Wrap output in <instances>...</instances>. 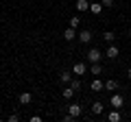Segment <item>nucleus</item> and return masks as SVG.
I'll list each match as a JSON object with an SVG mask.
<instances>
[{
	"instance_id": "nucleus-12",
	"label": "nucleus",
	"mask_w": 131,
	"mask_h": 122,
	"mask_svg": "<svg viewBox=\"0 0 131 122\" xmlns=\"http://www.w3.org/2000/svg\"><path fill=\"white\" fill-rule=\"evenodd\" d=\"M77 9L79 11H90V2L88 0H77Z\"/></svg>"
},
{
	"instance_id": "nucleus-3",
	"label": "nucleus",
	"mask_w": 131,
	"mask_h": 122,
	"mask_svg": "<svg viewBox=\"0 0 131 122\" xmlns=\"http://www.w3.org/2000/svg\"><path fill=\"white\" fill-rule=\"evenodd\" d=\"M90 39H92V31L83 28V31L79 33V42H81V44H90Z\"/></svg>"
},
{
	"instance_id": "nucleus-19",
	"label": "nucleus",
	"mask_w": 131,
	"mask_h": 122,
	"mask_svg": "<svg viewBox=\"0 0 131 122\" xmlns=\"http://www.w3.org/2000/svg\"><path fill=\"white\" fill-rule=\"evenodd\" d=\"M120 120V113L118 111H109V122H118Z\"/></svg>"
},
{
	"instance_id": "nucleus-22",
	"label": "nucleus",
	"mask_w": 131,
	"mask_h": 122,
	"mask_svg": "<svg viewBox=\"0 0 131 122\" xmlns=\"http://www.w3.org/2000/svg\"><path fill=\"white\" fill-rule=\"evenodd\" d=\"M18 120H20L18 113H11V116H9V122H18Z\"/></svg>"
},
{
	"instance_id": "nucleus-15",
	"label": "nucleus",
	"mask_w": 131,
	"mask_h": 122,
	"mask_svg": "<svg viewBox=\"0 0 131 122\" xmlns=\"http://www.w3.org/2000/svg\"><path fill=\"white\" fill-rule=\"evenodd\" d=\"M90 72H92L94 76H98L101 72H103V68H101V63H92V68H90Z\"/></svg>"
},
{
	"instance_id": "nucleus-25",
	"label": "nucleus",
	"mask_w": 131,
	"mask_h": 122,
	"mask_svg": "<svg viewBox=\"0 0 131 122\" xmlns=\"http://www.w3.org/2000/svg\"><path fill=\"white\" fill-rule=\"evenodd\" d=\"M129 39H131V31H129Z\"/></svg>"
},
{
	"instance_id": "nucleus-6",
	"label": "nucleus",
	"mask_w": 131,
	"mask_h": 122,
	"mask_svg": "<svg viewBox=\"0 0 131 122\" xmlns=\"http://www.w3.org/2000/svg\"><path fill=\"white\" fill-rule=\"evenodd\" d=\"M68 113H72V116H74V118H79L81 116V105H68Z\"/></svg>"
},
{
	"instance_id": "nucleus-17",
	"label": "nucleus",
	"mask_w": 131,
	"mask_h": 122,
	"mask_svg": "<svg viewBox=\"0 0 131 122\" xmlns=\"http://www.w3.org/2000/svg\"><path fill=\"white\" fill-rule=\"evenodd\" d=\"M70 87L74 89V92H79V89H81V81H79V79H72V81H70Z\"/></svg>"
},
{
	"instance_id": "nucleus-23",
	"label": "nucleus",
	"mask_w": 131,
	"mask_h": 122,
	"mask_svg": "<svg viewBox=\"0 0 131 122\" xmlns=\"http://www.w3.org/2000/svg\"><path fill=\"white\" fill-rule=\"evenodd\" d=\"M74 120V116H72V113H68V116H63V122H72Z\"/></svg>"
},
{
	"instance_id": "nucleus-20",
	"label": "nucleus",
	"mask_w": 131,
	"mask_h": 122,
	"mask_svg": "<svg viewBox=\"0 0 131 122\" xmlns=\"http://www.w3.org/2000/svg\"><path fill=\"white\" fill-rule=\"evenodd\" d=\"M79 24H81V18H79V15H74V18L70 20V26L72 28H79Z\"/></svg>"
},
{
	"instance_id": "nucleus-1",
	"label": "nucleus",
	"mask_w": 131,
	"mask_h": 122,
	"mask_svg": "<svg viewBox=\"0 0 131 122\" xmlns=\"http://www.w3.org/2000/svg\"><path fill=\"white\" fill-rule=\"evenodd\" d=\"M88 61L90 63H98V61H101V57H103V52L98 50V48H92V50H88Z\"/></svg>"
},
{
	"instance_id": "nucleus-10",
	"label": "nucleus",
	"mask_w": 131,
	"mask_h": 122,
	"mask_svg": "<svg viewBox=\"0 0 131 122\" xmlns=\"http://www.w3.org/2000/svg\"><path fill=\"white\" fill-rule=\"evenodd\" d=\"M90 11H92L94 15H98L103 11V2H92V5H90Z\"/></svg>"
},
{
	"instance_id": "nucleus-11",
	"label": "nucleus",
	"mask_w": 131,
	"mask_h": 122,
	"mask_svg": "<svg viewBox=\"0 0 131 122\" xmlns=\"http://www.w3.org/2000/svg\"><path fill=\"white\" fill-rule=\"evenodd\" d=\"M59 81H61V83H70V81H72V74H70L68 70H61V74H59Z\"/></svg>"
},
{
	"instance_id": "nucleus-5",
	"label": "nucleus",
	"mask_w": 131,
	"mask_h": 122,
	"mask_svg": "<svg viewBox=\"0 0 131 122\" xmlns=\"http://www.w3.org/2000/svg\"><path fill=\"white\" fill-rule=\"evenodd\" d=\"M72 72H74L77 76H81V74H85V72H88V66L79 61V63H74V70H72Z\"/></svg>"
},
{
	"instance_id": "nucleus-2",
	"label": "nucleus",
	"mask_w": 131,
	"mask_h": 122,
	"mask_svg": "<svg viewBox=\"0 0 131 122\" xmlns=\"http://www.w3.org/2000/svg\"><path fill=\"white\" fill-rule=\"evenodd\" d=\"M109 105H112L114 109H120L122 105H125V98H122L120 94H114V96H112V100H109Z\"/></svg>"
},
{
	"instance_id": "nucleus-24",
	"label": "nucleus",
	"mask_w": 131,
	"mask_h": 122,
	"mask_svg": "<svg viewBox=\"0 0 131 122\" xmlns=\"http://www.w3.org/2000/svg\"><path fill=\"white\" fill-rule=\"evenodd\" d=\"M127 76H129V79H131V68H129V70H127Z\"/></svg>"
},
{
	"instance_id": "nucleus-21",
	"label": "nucleus",
	"mask_w": 131,
	"mask_h": 122,
	"mask_svg": "<svg viewBox=\"0 0 131 122\" xmlns=\"http://www.w3.org/2000/svg\"><path fill=\"white\" fill-rule=\"evenodd\" d=\"M101 2H103V7H107V9L114 7V0H101Z\"/></svg>"
},
{
	"instance_id": "nucleus-16",
	"label": "nucleus",
	"mask_w": 131,
	"mask_h": 122,
	"mask_svg": "<svg viewBox=\"0 0 131 122\" xmlns=\"http://www.w3.org/2000/svg\"><path fill=\"white\" fill-rule=\"evenodd\" d=\"M105 89H118V81H114V79H109L107 83H105Z\"/></svg>"
},
{
	"instance_id": "nucleus-7",
	"label": "nucleus",
	"mask_w": 131,
	"mask_h": 122,
	"mask_svg": "<svg viewBox=\"0 0 131 122\" xmlns=\"http://www.w3.org/2000/svg\"><path fill=\"white\" fill-rule=\"evenodd\" d=\"M18 100H20V105H28V103L33 100V96L28 94V92H22V94L18 96Z\"/></svg>"
},
{
	"instance_id": "nucleus-18",
	"label": "nucleus",
	"mask_w": 131,
	"mask_h": 122,
	"mask_svg": "<svg viewBox=\"0 0 131 122\" xmlns=\"http://www.w3.org/2000/svg\"><path fill=\"white\" fill-rule=\"evenodd\" d=\"M61 94H63V98H72V96H74V89H72V87H66Z\"/></svg>"
},
{
	"instance_id": "nucleus-14",
	"label": "nucleus",
	"mask_w": 131,
	"mask_h": 122,
	"mask_svg": "<svg viewBox=\"0 0 131 122\" xmlns=\"http://www.w3.org/2000/svg\"><path fill=\"white\" fill-rule=\"evenodd\" d=\"M103 103H98V100H96V103H92V113H96V116H98V113H103Z\"/></svg>"
},
{
	"instance_id": "nucleus-9",
	"label": "nucleus",
	"mask_w": 131,
	"mask_h": 122,
	"mask_svg": "<svg viewBox=\"0 0 131 122\" xmlns=\"http://www.w3.org/2000/svg\"><path fill=\"white\" fill-rule=\"evenodd\" d=\"M90 87H92V92H103V87H105V83L103 81H92V85H90Z\"/></svg>"
},
{
	"instance_id": "nucleus-4",
	"label": "nucleus",
	"mask_w": 131,
	"mask_h": 122,
	"mask_svg": "<svg viewBox=\"0 0 131 122\" xmlns=\"http://www.w3.org/2000/svg\"><path fill=\"white\" fill-rule=\"evenodd\" d=\"M74 31H77V28H72V26H68V28L63 31V39H66V42H72L74 37H79V35H77Z\"/></svg>"
},
{
	"instance_id": "nucleus-13",
	"label": "nucleus",
	"mask_w": 131,
	"mask_h": 122,
	"mask_svg": "<svg viewBox=\"0 0 131 122\" xmlns=\"http://www.w3.org/2000/svg\"><path fill=\"white\" fill-rule=\"evenodd\" d=\"M103 39H105L107 44H112L114 39H116V33H114V31H105V33H103Z\"/></svg>"
},
{
	"instance_id": "nucleus-8",
	"label": "nucleus",
	"mask_w": 131,
	"mask_h": 122,
	"mask_svg": "<svg viewBox=\"0 0 131 122\" xmlns=\"http://www.w3.org/2000/svg\"><path fill=\"white\" fill-rule=\"evenodd\" d=\"M105 55H107L109 59H116V57L120 55V50H118V46H109V48H107V52H105Z\"/></svg>"
}]
</instances>
